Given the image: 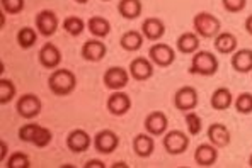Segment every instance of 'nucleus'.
Masks as SVG:
<instances>
[{
	"mask_svg": "<svg viewBox=\"0 0 252 168\" xmlns=\"http://www.w3.org/2000/svg\"><path fill=\"white\" fill-rule=\"evenodd\" d=\"M77 87V78L75 73L70 72V70L60 68L53 70L51 75L48 77V88L51 93L57 97H66L70 95Z\"/></svg>",
	"mask_w": 252,
	"mask_h": 168,
	"instance_id": "obj_1",
	"label": "nucleus"
},
{
	"mask_svg": "<svg viewBox=\"0 0 252 168\" xmlns=\"http://www.w3.org/2000/svg\"><path fill=\"white\" fill-rule=\"evenodd\" d=\"M220 68V61L211 51L198 50L191 58L189 72L192 75H201V77H213Z\"/></svg>",
	"mask_w": 252,
	"mask_h": 168,
	"instance_id": "obj_2",
	"label": "nucleus"
},
{
	"mask_svg": "<svg viewBox=\"0 0 252 168\" xmlns=\"http://www.w3.org/2000/svg\"><path fill=\"white\" fill-rule=\"evenodd\" d=\"M192 28L199 37L211 39L221 32V22L217 16L210 12H198L192 17Z\"/></svg>",
	"mask_w": 252,
	"mask_h": 168,
	"instance_id": "obj_3",
	"label": "nucleus"
},
{
	"mask_svg": "<svg viewBox=\"0 0 252 168\" xmlns=\"http://www.w3.org/2000/svg\"><path fill=\"white\" fill-rule=\"evenodd\" d=\"M189 143H191V138H189L184 131H179V129L167 131V133L164 134V140H162L164 149L169 155H183L189 148Z\"/></svg>",
	"mask_w": 252,
	"mask_h": 168,
	"instance_id": "obj_4",
	"label": "nucleus"
},
{
	"mask_svg": "<svg viewBox=\"0 0 252 168\" xmlns=\"http://www.w3.org/2000/svg\"><path fill=\"white\" fill-rule=\"evenodd\" d=\"M148 58L154 63L155 66H160V68H167L176 61V51L174 48H170L165 43H155L148 50Z\"/></svg>",
	"mask_w": 252,
	"mask_h": 168,
	"instance_id": "obj_5",
	"label": "nucleus"
},
{
	"mask_svg": "<svg viewBox=\"0 0 252 168\" xmlns=\"http://www.w3.org/2000/svg\"><path fill=\"white\" fill-rule=\"evenodd\" d=\"M199 97H198V90L191 85H186V87H181L179 90L174 93V107L181 112H189L194 111L198 107Z\"/></svg>",
	"mask_w": 252,
	"mask_h": 168,
	"instance_id": "obj_6",
	"label": "nucleus"
},
{
	"mask_svg": "<svg viewBox=\"0 0 252 168\" xmlns=\"http://www.w3.org/2000/svg\"><path fill=\"white\" fill-rule=\"evenodd\" d=\"M41 109H43L41 100L34 93H24V95L19 97V100L16 104L17 114L24 119H34L36 115H39Z\"/></svg>",
	"mask_w": 252,
	"mask_h": 168,
	"instance_id": "obj_7",
	"label": "nucleus"
},
{
	"mask_svg": "<svg viewBox=\"0 0 252 168\" xmlns=\"http://www.w3.org/2000/svg\"><path fill=\"white\" fill-rule=\"evenodd\" d=\"M92 144H94L97 153H101V155H109V153L116 151V148L120 146V136L111 129H102L94 136Z\"/></svg>",
	"mask_w": 252,
	"mask_h": 168,
	"instance_id": "obj_8",
	"label": "nucleus"
},
{
	"mask_svg": "<svg viewBox=\"0 0 252 168\" xmlns=\"http://www.w3.org/2000/svg\"><path fill=\"white\" fill-rule=\"evenodd\" d=\"M102 82L109 90H123L129 82V72L123 66H111L102 75Z\"/></svg>",
	"mask_w": 252,
	"mask_h": 168,
	"instance_id": "obj_9",
	"label": "nucleus"
},
{
	"mask_svg": "<svg viewBox=\"0 0 252 168\" xmlns=\"http://www.w3.org/2000/svg\"><path fill=\"white\" fill-rule=\"evenodd\" d=\"M34 24H36V29L39 31V34L50 37L57 32L58 26H60V21H58V16L53 12V10L44 9L36 16Z\"/></svg>",
	"mask_w": 252,
	"mask_h": 168,
	"instance_id": "obj_10",
	"label": "nucleus"
},
{
	"mask_svg": "<svg viewBox=\"0 0 252 168\" xmlns=\"http://www.w3.org/2000/svg\"><path fill=\"white\" fill-rule=\"evenodd\" d=\"M154 63L150 61V58H143V56H138L135 58L131 63H129V77L136 82H145L150 80L154 77Z\"/></svg>",
	"mask_w": 252,
	"mask_h": 168,
	"instance_id": "obj_11",
	"label": "nucleus"
},
{
	"mask_svg": "<svg viewBox=\"0 0 252 168\" xmlns=\"http://www.w3.org/2000/svg\"><path fill=\"white\" fill-rule=\"evenodd\" d=\"M106 107H107V111H109V114L120 117V115H125L126 112L131 109V99H129L128 93H125L121 90H114L107 97Z\"/></svg>",
	"mask_w": 252,
	"mask_h": 168,
	"instance_id": "obj_12",
	"label": "nucleus"
},
{
	"mask_svg": "<svg viewBox=\"0 0 252 168\" xmlns=\"http://www.w3.org/2000/svg\"><path fill=\"white\" fill-rule=\"evenodd\" d=\"M169 128V119L162 111H154L145 117V131L152 136H164Z\"/></svg>",
	"mask_w": 252,
	"mask_h": 168,
	"instance_id": "obj_13",
	"label": "nucleus"
},
{
	"mask_svg": "<svg viewBox=\"0 0 252 168\" xmlns=\"http://www.w3.org/2000/svg\"><path fill=\"white\" fill-rule=\"evenodd\" d=\"M38 58H39L41 66H44L46 70H57L62 63V51L58 50L57 44L46 43V44H43V48L39 50Z\"/></svg>",
	"mask_w": 252,
	"mask_h": 168,
	"instance_id": "obj_14",
	"label": "nucleus"
},
{
	"mask_svg": "<svg viewBox=\"0 0 252 168\" xmlns=\"http://www.w3.org/2000/svg\"><path fill=\"white\" fill-rule=\"evenodd\" d=\"M92 138L89 136L87 131L84 129H73L66 136V148L72 153H84L91 148Z\"/></svg>",
	"mask_w": 252,
	"mask_h": 168,
	"instance_id": "obj_15",
	"label": "nucleus"
},
{
	"mask_svg": "<svg viewBox=\"0 0 252 168\" xmlns=\"http://www.w3.org/2000/svg\"><path fill=\"white\" fill-rule=\"evenodd\" d=\"M80 53H82V58L85 59V61L97 63L106 56L107 48H106V44L102 43L101 39H89V41H85V43H84Z\"/></svg>",
	"mask_w": 252,
	"mask_h": 168,
	"instance_id": "obj_16",
	"label": "nucleus"
},
{
	"mask_svg": "<svg viewBox=\"0 0 252 168\" xmlns=\"http://www.w3.org/2000/svg\"><path fill=\"white\" fill-rule=\"evenodd\" d=\"M208 140L211 144H215L217 148H225L230 144L232 141V134H230V129L227 128L225 124H221V122H213V124H210L208 128Z\"/></svg>",
	"mask_w": 252,
	"mask_h": 168,
	"instance_id": "obj_17",
	"label": "nucleus"
},
{
	"mask_svg": "<svg viewBox=\"0 0 252 168\" xmlns=\"http://www.w3.org/2000/svg\"><path fill=\"white\" fill-rule=\"evenodd\" d=\"M155 149L154 136L148 133H140L133 138V151L138 158H148Z\"/></svg>",
	"mask_w": 252,
	"mask_h": 168,
	"instance_id": "obj_18",
	"label": "nucleus"
},
{
	"mask_svg": "<svg viewBox=\"0 0 252 168\" xmlns=\"http://www.w3.org/2000/svg\"><path fill=\"white\" fill-rule=\"evenodd\" d=\"M218 160V148L211 143H203L196 148L194 151V162L199 167H211Z\"/></svg>",
	"mask_w": 252,
	"mask_h": 168,
	"instance_id": "obj_19",
	"label": "nucleus"
},
{
	"mask_svg": "<svg viewBox=\"0 0 252 168\" xmlns=\"http://www.w3.org/2000/svg\"><path fill=\"white\" fill-rule=\"evenodd\" d=\"M142 34L148 41H158L165 34V24L157 17H147L142 24Z\"/></svg>",
	"mask_w": 252,
	"mask_h": 168,
	"instance_id": "obj_20",
	"label": "nucleus"
},
{
	"mask_svg": "<svg viewBox=\"0 0 252 168\" xmlns=\"http://www.w3.org/2000/svg\"><path fill=\"white\" fill-rule=\"evenodd\" d=\"M232 68L237 73H249L252 72V50L249 48H242V50H237L232 55Z\"/></svg>",
	"mask_w": 252,
	"mask_h": 168,
	"instance_id": "obj_21",
	"label": "nucleus"
},
{
	"mask_svg": "<svg viewBox=\"0 0 252 168\" xmlns=\"http://www.w3.org/2000/svg\"><path fill=\"white\" fill-rule=\"evenodd\" d=\"M213 46L220 55H233L237 51V37L228 31H221L213 37Z\"/></svg>",
	"mask_w": 252,
	"mask_h": 168,
	"instance_id": "obj_22",
	"label": "nucleus"
},
{
	"mask_svg": "<svg viewBox=\"0 0 252 168\" xmlns=\"http://www.w3.org/2000/svg\"><path fill=\"white\" fill-rule=\"evenodd\" d=\"M210 104L215 111H227L228 107L233 106V95L230 88L227 87H218L217 90L211 93Z\"/></svg>",
	"mask_w": 252,
	"mask_h": 168,
	"instance_id": "obj_23",
	"label": "nucleus"
},
{
	"mask_svg": "<svg viewBox=\"0 0 252 168\" xmlns=\"http://www.w3.org/2000/svg\"><path fill=\"white\" fill-rule=\"evenodd\" d=\"M177 51L183 55H194L199 50V36L196 32H183L176 41Z\"/></svg>",
	"mask_w": 252,
	"mask_h": 168,
	"instance_id": "obj_24",
	"label": "nucleus"
},
{
	"mask_svg": "<svg viewBox=\"0 0 252 168\" xmlns=\"http://www.w3.org/2000/svg\"><path fill=\"white\" fill-rule=\"evenodd\" d=\"M118 12L123 19L133 21V19L140 17L143 12V3L142 0H120L118 2Z\"/></svg>",
	"mask_w": 252,
	"mask_h": 168,
	"instance_id": "obj_25",
	"label": "nucleus"
},
{
	"mask_svg": "<svg viewBox=\"0 0 252 168\" xmlns=\"http://www.w3.org/2000/svg\"><path fill=\"white\" fill-rule=\"evenodd\" d=\"M143 37L145 36L142 34V31H135V29H131V31H126L125 34L120 37V44L125 51H128V53H135V51H138L140 48L143 46Z\"/></svg>",
	"mask_w": 252,
	"mask_h": 168,
	"instance_id": "obj_26",
	"label": "nucleus"
},
{
	"mask_svg": "<svg viewBox=\"0 0 252 168\" xmlns=\"http://www.w3.org/2000/svg\"><path fill=\"white\" fill-rule=\"evenodd\" d=\"M89 31L95 37H106L111 32V22L102 16H92L87 22Z\"/></svg>",
	"mask_w": 252,
	"mask_h": 168,
	"instance_id": "obj_27",
	"label": "nucleus"
},
{
	"mask_svg": "<svg viewBox=\"0 0 252 168\" xmlns=\"http://www.w3.org/2000/svg\"><path fill=\"white\" fill-rule=\"evenodd\" d=\"M36 41H38V34H36V31L32 28H22L19 32H17V44L22 48V50H29V48H32L36 44Z\"/></svg>",
	"mask_w": 252,
	"mask_h": 168,
	"instance_id": "obj_28",
	"label": "nucleus"
},
{
	"mask_svg": "<svg viewBox=\"0 0 252 168\" xmlns=\"http://www.w3.org/2000/svg\"><path fill=\"white\" fill-rule=\"evenodd\" d=\"M63 29L68 32L70 36H80L85 29V22L77 16H68L63 19Z\"/></svg>",
	"mask_w": 252,
	"mask_h": 168,
	"instance_id": "obj_29",
	"label": "nucleus"
},
{
	"mask_svg": "<svg viewBox=\"0 0 252 168\" xmlns=\"http://www.w3.org/2000/svg\"><path fill=\"white\" fill-rule=\"evenodd\" d=\"M16 85L12 80H5V78H0V104L5 106L10 100L16 97Z\"/></svg>",
	"mask_w": 252,
	"mask_h": 168,
	"instance_id": "obj_30",
	"label": "nucleus"
},
{
	"mask_svg": "<svg viewBox=\"0 0 252 168\" xmlns=\"http://www.w3.org/2000/svg\"><path fill=\"white\" fill-rule=\"evenodd\" d=\"M233 106H235V111L239 114H251L252 112V93L251 92H242L239 93L235 100H233Z\"/></svg>",
	"mask_w": 252,
	"mask_h": 168,
	"instance_id": "obj_31",
	"label": "nucleus"
},
{
	"mask_svg": "<svg viewBox=\"0 0 252 168\" xmlns=\"http://www.w3.org/2000/svg\"><path fill=\"white\" fill-rule=\"evenodd\" d=\"M184 121H186L188 133L191 134V136H198V134L201 133V129H203L201 117H199V115L196 114L194 111L186 112V115H184Z\"/></svg>",
	"mask_w": 252,
	"mask_h": 168,
	"instance_id": "obj_32",
	"label": "nucleus"
},
{
	"mask_svg": "<svg viewBox=\"0 0 252 168\" xmlns=\"http://www.w3.org/2000/svg\"><path fill=\"white\" fill-rule=\"evenodd\" d=\"M31 167V160L26 153L16 151L9 156L7 160V168H29Z\"/></svg>",
	"mask_w": 252,
	"mask_h": 168,
	"instance_id": "obj_33",
	"label": "nucleus"
},
{
	"mask_svg": "<svg viewBox=\"0 0 252 168\" xmlns=\"http://www.w3.org/2000/svg\"><path fill=\"white\" fill-rule=\"evenodd\" d=\"M51 138H53V134H51L50 129L43 128V126H38L34 138H32V144H34V146H38V148H44V146H48V144L51 143Z\"/></svg>",
	"mask_w": 252,
	"mask_h": 168,
	"instance_id": "obj_34",
	"label": "nucleus"
},
{
	"mask_svg": "<svg viewBox=\"0 0 252 168\" xmlns=\"http://www.w3.org/2000/svg\"><path fill=\"white\" fill-rule=\"evenodd\" d=\"M2 3V10L10 16H16L24 10V0H0Z\"/></svg>",
	"mask_w": 252,
	"mask_h": 168,
	"instance_id": "obj_35",
	"label": "nucleus"
},
{
	"mask_svg": "<svg viewBox=\"0 0 252 168\" xmlns=\"http://www.w3.org/2000/svg\"><path fill=\"white\" fill-rule=\"evenodd\" d=\"M223 3V9L230 14H237V12H242L247 5V0H221Z\"/></svg>",
	"mask_w": 252,
	"mask_h": 168,
	"instance_id": "obj_36",
	"label": "nucleus"
},
{
	"mask_svg": "<svg viewBox=\"0 0 252 168\" xmlns=\"http://www.w3.org/2000/svg\"><path fill=\"white\" fill-rule=\"evenodd\" d=\"M38 126L39 124H24L19 129V140L24 141V143H32V138H34Z\"/></svg>",
	"mask_w": 252,
	"mask_h": 168,
	"instance_id": "obj_37",
	"label": "nucleus"
},
{
	"mask_svg": "<svg viewBox=\"0 0 252 168\" xmlns=\"http://www.w3.org/2000/svg\"><path fill=\"white\" fill-rule=\"evenodd\" d=\"M85 168H104L106 163L102 162V160H89L87 163L84 165Z\"/></svg>",
	"mask_w": 252,
	"mask_h": 168,
	"instance_id": "obj_38",
	"label": "nucleus"
},
{
	"mask_svg": "<svg viewBox=\"0 0 252 168\" xmlns=\"http://www.w3.org/2000/svg\"><path fill=\"white\" fill-rule=\"evenodd\" d=\"M244 28H246L247 34H251V36H252V14L246 19V22H244Z\"/></svg>",
	"mask_w": 252,
	"mask_h": 168,
	"instance_id": "obj_39",
	"label": "nucleus"
},
{
	"mask_svg": "<svg viewBox=\"0 0 252 168\" xmlns=\"http://www.w3.org/2000/svg\"><path fill=\"white\" fill-rule=\"evenodd\" d=\"M0 146H2V155H0V160H5V151H7V148H5V143L3 141H0Z\"/></svg>",
	"mask_w": 252,
	"mask_h": 168,
	"instance_id": "obj_40",
	"label": "nucleus"
},
{
	"mask_svg": "<svg viewBox=\"0 0 252 168\" xmlns=\"http://www.w3.org/2000/svg\"><path fill=\"white\" fill-rule=\"evenodd\" d=\"M113 167H114V168H121V167H128V165H126L125 162H116V163H114Z\"/></svg>",
	"mask_w": 252,
	"mask_h": 168,
	"instance_id": "obj_41",
	"label": "nucleus"
},
{
	"mask_svg": "<svg viewBox=\"0 0 252 168\" xmlns=\"http://www.w3.org/2000/svg\"><path fill=\"white\" fill-rule=\"evenodd\" d=\"M75 2H77V3H87L89 0H75Z\"/></svg>",
	"mask_w": 252,
	"mask_h": 168,
	"instance_id": "obj_42",
	"label": "nucleus"
},
{
	"mask_svg": "<svg viewBox=\"0 0 252 168\" xmlns=\"http://www.w3.org/2000/svg\"><path fill=\"white\" fill-rule=\"evenodd\" d=\"M249 167H251V168H252V155H251V156H249Z\"/></svg>",
	"mask_w": 252,
	"mask_h": 168,
	"instance_id": "obj_43",
	"label": "nucleus"
},
{
	"mask_svg": "<svg viewBox=\"0 0 252 168\" xmlns=\"http://www.w3.org/2000/svg\"><path fill=\"white\" fill-rule=\"evenodd\" d=\"M102 2H109V0H102Z\"/></svg>",
	"mask_w": 252,
	"mask_h": 168,
	"instance_id": "obj_44",
	"label": "nucleus"
}]
</instances>
